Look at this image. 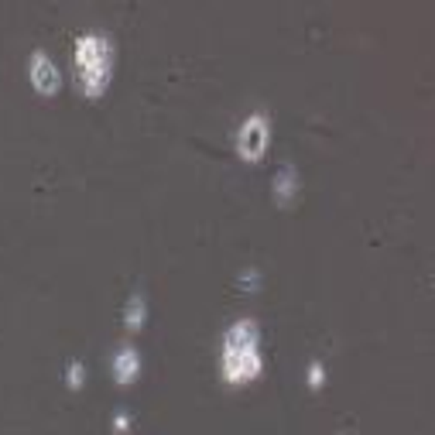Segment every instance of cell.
<instances>
[{
	"instance_id": "obj_1",
	"label": "cell",
	"mask_w": 435,
	"mask_h": 435,
	"mask_svg": "<svg viewBox=\"0 0 435 435\" xmlns=\"http://www.w3.org/2000/svg\"><path fill=\"white\" fill-rule=\"evenodd\" d=\"M260 367L258 356V333H254V322H237L226 343H223V374L230 380H243Z\"/></svg>"
},
{
	"instance_id": "obj_2",
	"label": "cell",
	"mask_w": 435,
	"mask_h": 435,
	"mask_svg": "<svg viewBox=\"0 0 435 435\" xmlns=\"http://www.w3.org/2000/svg\"><path fill=\"white\" fill-rule=\"evenodd\" d=\"M264 141H268V120L258 114V117H250L240 127V148L247 155H258L260 148H264Z\"/></svg>"
},
{
	"instance_id": "obj_3",
	"label": "cell",
	"mask_w": 435,
	"mask_h": 435,
	"mask_svg": "<svg viewBox=\"0 0 435 435\" xmlns=\"http://www.w3.org/2000/svg\"><path fill=\"white\" fill-rule=\"evenodd\" d=\"M138 367H141L138 353H134V350H127V346H123V350L114 356V370L120 374V380H131V377L138 374Z\"/></svg>"
},
{
	"instance_id": "obj_4",
	"label": "cell",
	"mask_w": 435,
	"mask_h": 435,
	"mask_svg": "<svg viewBox=\"0 0 435 435\" xmlns=\"http://www.w3.org/2000/svg\"><path fill=\"white\" fill-rule=\"evenodd\" d=\"M35 79L41 82V86H52V82H59V72H55V65H48V59L45 55H35Z\"/></svg>"
}]
</instances>
